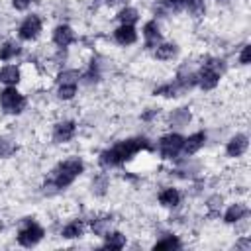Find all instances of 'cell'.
<instances>
[{"instance_id":"cell-12","label":"cell","mask_w":251,"mask_h":251,"mask_svg":"<svg viewBox=\"0 0 251 251\" xmlns=\"http://www.w3.org/2000/svg\"><path fill=\"white\" fill-rule=\"evenodd\" d=\"M143 37H145V45L149 49H155L159 43H161V29L157 25V22H147L143 25Z\"/></svg>"},{"instance_id":"cell-18","label":"cell","mask_w":251,"mask_h":251,"mask_svg":"<svg viewBox=\"0 0 251 251\" xmlns=\"http://www.w3.org/2000/svg\"><path fill=\"white\" fill-rule=\"evenodd\" d=\"M82 233H84V226H82V222H78V220L67 224V226L63 227V231H61V235H63L65 239H76V237H80Z\"/></svg>"},{"instance_id":"cell-17","label":"cell","mask_w":251,"mask_h":251,"mask_svg":"<svg viewBox=\"0 0 251 251\" xmlns=\"http://www.w3.org/2000/svg\"><path fill=\"white\" fill-rule=\"evenodd\" d=\"M20 53H22V47H20V43L14 41V39L2 43V47H0V59H2V61H10V59L18 57Z\"/></svg>"},{"instance_id":"cell-23","label":"cell","mask_w":251,"mask_h":251,"mask_svg":"<svg viewBox=\"0 0 251 251\" xmlns=\"http://www.w3.org/2000/svg\"><path fill=\"white\" fill-rule=\"evenodd\" d=\"M78 78H80V75H78V71H75V69H69V71H63L61 75H59V84H76L78 82Z\"/></svg>"},{"instance_id":"cell-26","label":"cell","mask_w":251,"mask_h":251,"mask_svg":"<svg viewBox=\"0 0 251 251\" xmlns=\"http://www.w3.org/2000/svg\"><path fill=\"white\" fill-rule=\"evenodd\" d=\"M16 151V143L6 139V137H0V157H8Z\"/></svg>"},{"instance_id":"cell-1","label":"cell","mask_w":251,"mask_h":251,"mask_svg":"<svg viewBox=\"0 0 251 251\" xmlns=\"http://www.w3.org/2000/svg\"><path fill=\"white\" fill-rule=\"evenodd\" d=\"M149 141L145 137H131V139H124L118 141L116 145H112L110 149L102 151L100 155V165L102 167H120L124 163H127L129 159H133L139 151L149 149Z\"/></svg>"},{"instance_id":"cell-16","label":"cell","mask_w":251,"mask_h":251,"mask_svg":"<svg viewBox=\"0 0 251 251\" xmlns=\"http://www.w3.org/2000/svg\"><path fill=\"white\" fill-rule=\"evenodd\" d=\"M245 216H247V208L243 204H231L224 214V222L226 224H235V222L243 220Z\"/></svg>"},{"instance_id":"cell-21","label":"cell","mask_w":251,"mask_h":251,"mask_svg":"<svg viewBox=\"0 0 251 251\" xmlns=\"http://www.w3.org/2000/svg\"><path fill=\"white\" fill-rule=\"evenodd\" d=\"M118 20H120L122 24L133 25V24L139 20V14H137V10H135V8H124V10H120V14H118Z\"/></svg>"},{"instance_id":"cell-2","label":"cell","mask_w":251,"mask_h":251,"mask_svg":"<svg viewBox=\"0 0 251 251\" xmlns=\"http://www.w3.org/2000/svg\"><path fill=\"white\" fill-rule=\"evenodd\" d=\"M84 171V163L78 159V157H73V159H67L63 161L61 165H57L53 169V175H51V184L57 188V190H63L67 188L69 184H73V180L76 176H80Z\"/></svg>"},{"instance_id":"cell-5","label":"cell","mask_w":251,"mask_h":251,"mask_svg":"<svg viewBox=\"0 0 251 251\" xmlns=\"http://www.w3.org/2000/svg\"><path fill=\"white\" fill-rule=\"evenodd\" d=\"M43 235H45V231L39 224H35L31 220H25V224L18 231V243L24 245V247H33L43 239Z\"/></svg>"},{"instance_id":"cell-29","label":"cell","mask_w":251,"mask_h":251,"mask_svg":"<svg viewBox=\"0 0 251 251\" xmlns=\"http://www.w3.org/2000/svg\"><path fill=\"white\" fill-rule=\"evenodd\" d=\"M31 2H33V0H12V6H14L16 10H25V8H29Z\"/></svg>"},{"instance_id":"cell-13","label":"cell","mask_w":251,"mask_h":251,"mask_svg":"<svg viewBox=\"0 0 251 251\" xmlns=\"http://www.w3.org/2000/svg\"><path fill=\"white\" fill-rule=\"evenodd\" d=\"M204 143H206V133H204V131H196V133H192V135H188V137L184 139L180 153H184V155H194Z\"/></svg>"},{"instance_id":"cell-19","label":"cell","mask_w":251,"mask_h":251,"mask_svg":"<svg viewBox=\"0 0 251 251\" xmlns=\"http://www.w3.org/2000/svg\"><path fill=\"white\" fill-rule=\"evenodd\" d=\"M104 237H106L104 239V247L106 249H122L126 245V235L120 233V231H112V233L108 231Z\"/></svg>"},{"instance_id":"cell-20","label":"cell","mask_w":251,"mask_h":251,"mask_svg":"<svg viewBox=\"0 0 251 251\" xmlns=\"http://www.w3.org/2000/svg\"><path fill=\"white\" fill-rule=\"evenodd\" d=\"M176 55V45L175 43H159L155 47V57L161 61H169Z\"/></svg>"},{"instance_id":"cell-30","label":"cell","mask_w":251,"mask_h":251,"mask_svg":"<svg viewBox=\"0 0 251 251\" xmlns=\"http://www.w3.org/2000/svg\"><path fill=\"white\" fill-rule=\"evenodd\" d=\"M249 245H251V241H249V239H243V241H239V243H237V247H249Z\"/></svg>"},{"instance_id":"cell-22","label":"cell","mask_w":251,"mask_h":251,"mask_svg":"<svg viewBox=\"0 0 251 251\" xmlns=\"http://www.w3.org/2000/svg\"><path fill=\"white\" fill-rule=\"evenodd\" d=\"M153 247H155V249H178V247H180V241H178L176 235H167V237L159 239Z\"/></svg>"},{"instance_id":"cell-24","label":"cell","mask_w":251,"mask_h":251,"mask_svg":"<svg viewBox=\"0 0 251 251\" xmlns=\"http://www.w3.org/2000/svg\"><path fill=\"white\" fill-rule=\"evenodd\" d=\"M57 94L61 100H71L76 94V84H59Z\"/></svg>"},{"instance_id":"cell-7","label":"cell","mask_w":251,"mask_h":251,"mask_svg":"<svg viewBox=\"0 0 251 251\" xmlns=\"http://www.w3.org/2000/svg\"><path fill=\"white\" fill-rule=\"evenodd\" d=\"M39 31H41V20H39V16H35V14L27 16V18L20 24V27H18V35H20V39H24V41L35 39V37L39 35Z\"/></svg>"},{"instance_id":"cell-11","label":"cell","mask_w":251,"mask_h":251,"mask_svg":"<svg viewBox=\"0 0 251 251\" xmlns=\"http://www.w3.org/2000/svg\"><path fill=\"white\" fill-rule=\"evenodd\" d=\"M114 39L120 43V45H131L137 41V31L133 25H127V24H122L120 27H116L114 31Z\"/></svg>"},{"instance_id":"cell-6","label":"cell","mask_w":251,"mask_h":251,"mask_svg":"<svg viewBox=\"0 0 251 251\" xmlns=\"http://www.w3.org/2000/svg\"><path fill=\"white\" fill-rule=\"evenodd\" d=\"M184 137L178 133H167L159 139V153L163 159H173L182 151Z\"/></svg>"},{"instance_id":"cell-28","label":"cell","mask_w":251,"mask_h":251,"mask_svg":"<svg viewBox=\"0 0 251 251\" xmlns=\"http://www.w3.org/2000/svg\"><path fill=\"white\" fill-rule=\"evenodd\" d=\"M249 53H251V47L249 45H243V49L239 53V63L241 65H249Z\"/></svg>"},{"instance_id":"cell-27","label":"cell","mask_w":251,"mask_h":251,"mask_svg":"<svg viewBox=\"0 0 251 251\" xmlns=\"http://www.w3.org/2000/svg\"><path fill=\"white\" fill-rule=\"evenodd\" d=\"M108 226H110V220H96V222H92V231L98 233V235H106Z\"/></svg>"},{"instance_id":"cell-9","label":"cell","mask_w":251,"mask_h":251,"mask_svg":"<svg viewBox=\"0 0 251 251\" xmlns=\"http://www.w3.org/2000/svg\"><path fill=\"white\" fill-rule=\"evenodd\" d=\"M73 41H75V31H73V27L61 24V25H57V27L53 29V43H55L57 47L65 49V47H69Z\"/></svg>"},{"instance_id":"cell-25","label":"cell","mask_w":251,"mask_h":251,"mask_svg":"<svg viewBox=\"0 0 251 251\" xmlns=\"http://www.w3.org/2000/svg\"><path fill=\"white\" fill-rule=\"evenodd\" d=\"M171 120H173L175 124H178V126H184V124L190 120V112H188L186 108H178V110L171 116Z\"/></svg>"},{"instance_id":"cell-4","label":"cell","mask_w":251,"mask_h":251,"mask_svg":"<svg viewBox=\"0 0 251 251\" xmlns=\"http://www.w3.org/2000/svg\"><path fill=\"white\" fill-rule=\"evenodd\" d=\"M25 104V96L16 86H6L0 92V106L6 114H22Z\"/></svg>"},{"instance_id":"cell-15","label":"cell","mask_w":251,"mask_h":251,"mask_svg":"<svg viewBox=\"0 0 251 251\" xmlns=\"http://www.w3.org/2000/svg\"><path fill=\"white\" fill-rule=\"evenodd\" d=\"M22 78V73L16 65H6L0 69V82H4L6 86H16Z\"/></svg>"},{"instance_id":"cell-14","label":"cell","mask_w":251,"mask_h":251,"mask_svg":"<svg viewBox=\"0 0 251 251\" xmlns=\"http://www.w3.org/2000/svg\"><path fill=\"white\" fill-rule=\"evenodd\" d=\"M159 204L165 206V208H175V206H178V204H180V192H178L176 188H173V186L163 188V190L159 192Z\"/></svg>"},{"instance_id":"cell-8","label":"cell","mask_w":251,"mask_h":251,"mask_svg":"<svg viewBox=\"0 0 251 251\" xmlns=\"http://www.w3.org/2000/svg\"><path fill=\"white\" fill-rule=\"evenodd\" d=\"M75 133H76V124L71 122V120H63V122L55 124V127H53L55 143H67L75 137Z\"/></svg>"},{"instance_id":"cell-3","label":"cell","mask_w":251,"mask_h":251,"mask_svg":"<svg viewBox=\"0 0 251 251\" xmlns=\"http://www.w3.org/2000/svg\"><path fill=\"white\" fill-rule=\"evenodd\" d=\"M222 71H224V65L222 61L218 59H210L208 63H204L200 67L198 73H194V80L200 88L204 90H212L218 82H220V76H222Z\"/></svg>"},{"instance_id":"cell-10","label":"cell","mask_w":251,"mask_h":251,"mask_svg":"<svg viewBox=\"0 0 251 251\" xmlns=\"http://www.w3.org/2000/svg\"><path fill=\"white\" fill-rule=\"evenodd\" d=\"M247 145H249L247 135H245V133H237V135H233V137L227 141L226 153H227L229 157H241V155L247 151Z\"/></svg>"}]
</instances>
